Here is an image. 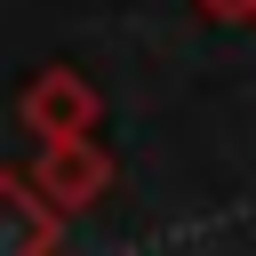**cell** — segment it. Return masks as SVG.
Masks as SVG:
<instances>
[{"mask_svg":"<svg viewBox=\"0 0 256 256\" xmlns=\"http://www.w3.org/2000/svg\"><path fill=\"white\" fill-rule=\"evenodd\" d=\"M64 248V208L40 192V176L0 168V256H48Z\"/></svg>","mask_w":256,"mask_h":256,"instance_id":"3957f363","label":"cell"},{"mask_svg":"<svg viewBox=\"0 0 256 256\" xmlns=\"http://www.w3.org/2000/svg\"><path fill=\"white\" fill-rule=\"evenodd\" d=\"M208 24H256V0H192Z\"/></svg>","mask_w":256,"mask_h":256,"instance_id":"277c9868","label":"cell"},{"mask_svg":"<svg viewBox=\"0 0 256 256\" xmlns=\"http://www.w3.org/2000/svg\"><path fill=\"white\" fill-rule=\"evenodd\" d=\"M32 176H40V192H48L64 216H80V208H96V200L112 192V152L96 144V128H88V136H48L40 160H32Z\"/></svg>","mask_w":256,"mask_h":256,"instance_id":"7a4b0ae2","label":"cell"},{"mask_svg":"<svg viewBox=\"0 0 256 256\" xmlns=\"http://www.w3.org/2000/svg\"><path fill=\"white\" fill-rule=\"evenodd\" d=\"M16 120H24L40 144H48V136H88V128L104 120V96H96L88 72H72V64H40L32 88H24V104H16Z\"/></svg>","mask_w":256,"mask_h":256,"instance_id":"6da1fadb","label":"cell"}]
</instances>
